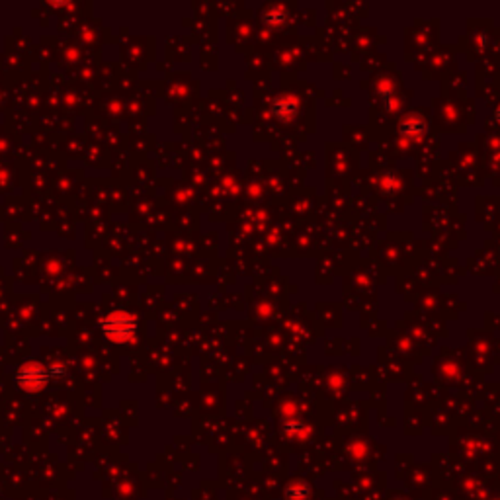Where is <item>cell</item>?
Segmentation results:
<instances>
[{"label":"cell","mask_w":500,"mask_h":500,"mask_svg":"<svg viewBox=\"0 0 500 500\" xmlns=\"http://www.w3.org/2000/svg\"><path fill=\"white\" fill-rule=\"evenodd\" d=\"M108 331H110L112 334L122 333V336H125L127 331H131V326L125 323V317H115V319L110 321V328H108Z\"/></svg>","instance_id":"1"}]
</instances>
